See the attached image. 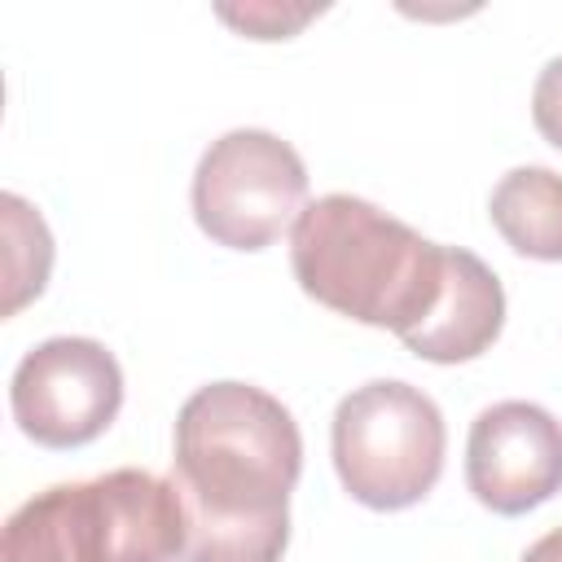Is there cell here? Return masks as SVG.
<instances>
[{"mask_svg": "<svg viewBox=\"0 0 562 562\" xmlns=\"http://www.w3.org/2000/svg\"><path fill=\"white\" fill-rule=\"evenodd\" d=\"M303 439L281 400L250 382H211L176 417L171 483L189 536L180 562H281Z\"/></svg>", "mask_w": 562, "mask_h": 562, "instance_id": "1", "label": "cell"}, {"mask_svg": "<svg viewBox=\"0 0 562 562\" xmlns=\"http://www.w3.org/2000/svg\"><path fill=\"white\" fill-rule=\"evenodd\" d=\"M290 263L316 303L408 338L448 281V246L351 193H325L290 228Z\"/></svg>", "mask_w": 562, "mask_h": 562, "instance_id": "2", "label": "cell"}, {"mask_svg": "<svg viewBox=\"0 0 562 562\" xmlns=\"http://www.w3.org/2000/svg\"><path fill=\"white\" fill-rule=\"evenodd\" d=\"M443 413L408 382L378 378L338 400L334 470L351 501L369 509H408L443 474Z\"/></svg>", "mask_w": 562, "mask_h": 562, "instance_id": "3", "label": "cell"}, {"mask_svg": "<svg viewBox=\"0 0 562 562\" xmlns=\"http://www.w3.org/2000/svg\"><path fill=\"white\" fill-rule=\"evenodd\" d=\"M307 167L290 140L233 127L202 154L193 171L198 228L228 250H263L303 215Z\"/></svg>", "mask_w": 562, "mask_h": 562, "instance_id": "4", "label": "cell"}, {"mask_svg": "<svg viewBox=\"0 0 562 562\" xmlns=\"http://www.w3.org/2000/svg\"><path fill=\"white\" fill-rule=\"evenodd\" d=\"M75 562H176L184 558V501L171 479L123 465L88 483H61Z\"/></svg>", "mask_w": 562, "mask_h": 562, "instance_id": "5", "label": "cell"}, {"mask_svg": "<svg viewBox=\"0 0 562 562\" xmlns=\"http://www.w3.org/2000/svg\"><path fill=\"white\" fill-rule=\"evenodd\" d=\"M9 404L13 422L35 443L79 448L119 417L123 373L97 338H48L13 369Z\"/></svg>", "mask_w": 562, "mask_h": 562, "instance_id": "6", "label": "cell"}, {"mask_svg": "<svg viewBox=\"0 0 562 562\" xmlns=\"http://www.w3.org/2000/svg\"><path fill=\"white\" fill-rule=\"evenodd\" d=\"M465 483L492 514H527L562 492V422L527 400L483 408L465 443Z\"/></svg>", "mask_w": 562, "mask_h": 562, "instance_id": "7", "label": "cell"}, {"mask_svg": "<svg viewBox=\"0 0 562 562\" xmlns=\"http://www.w3.org/2000/svg\"><path fill=\"white\" fill-rule=\"evenodd\" d=\"M501 325H505V290H501L496 272L479 255L448 246L443 294H439L435 312L426 316V325H417L400 342L422 360L461 364V360L483 356L501 338Z\"/></svg>", "mask_w": 562, "mask_h": 562, "instance_id": "8", "label": "cell"}, {"mask_svg": "<svg viewBox=\"0 0 562 562\" xmlns=\"http://www.w3.org/2000/svg\"><path fill=\"white\" fill-rule=\"evenodd\" d=\"M487 215L496 233L527 259H562V176L549 167H514L492 189Z\"/></svg>", "mask_w": 562, "mask_h": 562, "instance_id": "9", "label": "cell"}, {"mask_svg": "<svg viewBox=\"0 0 562 562\" xmlns=\"http://www.w3.org/2000/svg\"><path fill=\"white\" fill-rule=\"evenodd\" d=\"M4 206V241H9V294H4V316H13L22 303H31L53 268V237L31 202L18 193L0 198Z\"/></svg>", "mask_w": 562, "mask_h": 562, "instance_id": "10", "label": "cell"}, {"mask_svg": "<svg viewBox=\"0 0 562 562\" xmlns=\"http://www.w3.org/2000/svg\"><path fill=\"white\" fill-rule=\"evenodd\" d=\"M0 562H75L70 536H66L61 487L40 492L9 514L4 540H0Z\"/></svg>", "mask_w": 562, "mask_h": 562, "instance_id": "11", "label": "cell"}, {"mask_svg": "<svg viewBox=\"0 0 562 562\" xmlns=\"http://www.w3.org/2000/svg\"><path fill=\"white\" fill-rule=\"evenodd\" d=\"M316 9H285V4H246V9H220L224 22L241 26L250 40H290Z\"/></svg>", "mask_w": 562, "mask_h": 562, "instance_id": "12", "label": "cell"}, {"mask_svg": "<svg viewBox=\"0 0 562 562\" xmlns=\"http://www.w3.org/2000/svg\"><path fill=\"white\" fill-rule=\"evenodd\" d=\"M531 119L540 127V136L562 149V53L540 70L536 88H531Z\"/></svg>", "mask_w": 562, "mask_h": 562, "instance_id": "13", "label": "cell"}, {"mask_svg": "<svg viewBox=\"0 0 562 562\" xmlns=\"http://www.w3.org/2000/svg\"><path fill=\"white\" fill-rule=\"evenodd\" d=\"M522 562H562V527H553L549 536H540V540L522 553Z\"/></svg>", "mask_w": 562, "mask_h": 562, "instance_id": "14", "label": "cell"}]
</instances>
